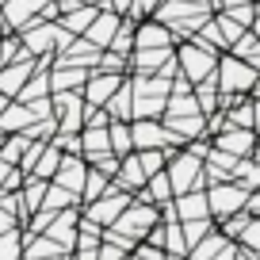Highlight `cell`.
Segmentation results:
<instances>
[{
	"instance_id": "cell-1",
	"label": "cell",
	"mask_w": 260,
	"mask_h": 260,
	"mask_svg": "<svg viewBox=\"0 0 260 260\" xmlns=\"http://www.w3.org/2000/svg\"><path fill=\"white\" fill-rule=\"evenodd\" d=\"M130 84H134V119H161L165 104H169V92H172L169 77L138 73Z\"/></svg>"
},
{
	"instance_id": "cell-2",
	"label": "cell",
	"mask_w": 260,
	"mask_h": 260,
	"mask_svg": "<svg viewBox=\"0 0 260 260\" xmlns=\"http://www.w3.org/2000/svg\"><path fill=\"white\" fill-rule=\"evenodd\" d=\"M161 222V211H157L153 203H142V199H130L126 207H122V214L111 222V234L122 237V241H146V234Z\"/></svg>"
},
{
	"instance_id": "cell-3",
	"label": "cell",
	"mask_w": 260,
	"mask_h": 260,
	"mask_svg": "<svg viewBox=\"0 0 260 260\" xmlns=\"http://www.w3.org/2000/svg\"><path fill=\"white\" fill-rule=\"evenodd\" d=\"M256 77H260V69L249 65V61H241L237 54L218 57V65H214V84H218V92H252Z\"/></svg>"
},
{
	"instance_id": "cell-4",
	"label": "cell",
	"mask_w": 260,
	"mask_h": 260,
	"mask_svg": "<svg viewBox=\"0 0 260 260\" xmlns=\"http://www.w3.org/2000/svg\"><path fill=\"white\" fill-rule=\"evenodd\" d=\"M176 65L184 69L187 84H199V81H207V77L214 73L218 54L207 50V46H199V42H180V46H176Z\"/></svg>"
},
{
	"instance_id": "cell-5",
	"label": "cell",
	"mask_w": 260,
	"mask_h": 260,
	"mask_svg": "<svg viewBox=\"0 0 260 260\" xmlns=\"http://www.w3.org/2000/svg\"><path fill=\"white\" fill-rule=\"evenodd\" d=\"M130 199H134V195H130L126 187L111 184L104 195H96V199H88V203H84V218L96 222V226H111V222L122 214V207H126Z\"/></svg>"
},
{
	"instance_id": "cell-6",
	"label": "cell",
	"mask_w": 260,
	"mask_h": 260,
	"mask_svg": "<svg viewBox=\"0 0 260 260\" xmlns=\"http://www.w3.org/2000/svg\"><path fill=\"white\" fill-rule=\"evenodd\" d=\"M165 172H169L172 195H184V191H191V187L203 184V161H199V157H191L187 149L172 153V157H169V165H165Z\"/></svg>"
},
{
	"instance_id": "cell-7",
	"label": "cell",
	"mask_w": 260,
	"mask_h": 260,
	"mask_svg": "<svg viewBox=\"0 0 260 260\" xmlns=\"http://www.w3.org/2000/svg\"><path fill=\"white\" fill-rule=\"evenodd\" d=\"M130 134H134V149H172V146H184V142H180L165 122H157V119H130Z\"/></svg>"
},
{
	"instance_id": "cell-8",
	"label": "cell",
	"mask_w": 260,
	"mask_h": 260,
	"mask_svg": "<svg viewBox=\"0 0 260 260\" xmlns=\"http://www.w3.org/2000/svg\"><path fill=\"white\" fill-rule=\"evenodd\" d=\"M245 199H249V187L234 184V180H218V184L207 191V207H211V214H218V218H230V214L245 211Z\"/></svg>"
},
{
	"instance_id": "cell-9",
	"label": "cell",
	"mask_w": 260,
	"mask_h": 260,
	"mask_svg": "<svg viewBox=\"0 0 260 260\" xmlns=\"http://www.w3.org/2000/svg\"><path fill=\"white\" fill-rule=\"evenodd\" d=\"M122 81H126V77H122V73H115V69H96V73H88V81H84V88H81L84 104L104 107L107 100H111V92L119 88Z\"/></svg>"
},
{
	"instance_id": "cell-10",
	"label": "cell",
	"mask_w": 260,
	"mask_h": 260,
	"mask_svg": "<svg viewBox=\"0 0 260 260\" xmlns=\"http://www.w3.org/2000/svg\"><path fill=\"white\" fill-rule=\"evenodd\" d=\"M165 46H176V35L172 27H165L161 19H142L134 27V50H165Z\"/></svg>"
},
{
	"instance_id": "cell-11",
	"label": "cell",
	"mask_w": 260,
	"mask_h": 260,
	"mask_svg": "<svg viewBox=\"0 0 260 260\" xmlns=\"http://www.w3.org/2000/svg\"><path fill=\"white\" fill-rule=\"evenodd\" d=\"M211 146L226 149V153H234V157H249L252 146H256V134H252L249 126H234V122H226L222 134H211Z\"/></svg>"
},
{
	"instance_id": "cell-12",
	"label": "cell",
	"mask_w": 260,
	"mask_h": 260,
	"mask_svg": "<svg viewBox=\"0 0 260 260\" xmlns=\"http://www.w3.org/2000/svg\"><path fill=\"white\" fill-rule=\"evenodd\" d=\"M77 218H81V211H77V203H73L65 214H54L50 226L42 230V234H46L50 241H57L65 252H73V245H77Z\"/></svg>"
},
{
	"instance_id": "cell-13",
	"label": "cell",
	"mask_w": 260,
	"mask_h": 260,
	"mask_svg": "<svg viewBox=\"0 0 260 260\" xmlns=\"http://www.w3.org/2000/svg\"><path fill=\"white\" fill-rule=\"evenodd\" d=\"M119 23H122L119 12L100 8V12H96V19L88 23V31H84V39H88L96 50H107V42H111V35H115V27H119Z\"/></svg>"
},
{
	"instance_id": "cell-14",
	"label": "cell",
	"mask_w": 260,
	"mask_h": 260,
	"mask_svg": "<svg viewBox=\"0 0 260 260\" xmlns=\"http://www.w3.org/2000/svg\"><path fill=\"white\" fill-rule=\"evenodd\" d=\"M31 73H35L31 61H8V65H0V96H4V100L19 96V88L31 81Z\"/></svg>"
},
{
	"instance_id": "cell-15",
	"label": "cell",
	"mask_w": 260,
	"mask_h": 260,
	"mask_svg": "<svg viewBox=\"0 0 260 260\" xmlns=\"http://www.w3.org/2000/svg\"><path fill=\"white\" fill-rule=\"evenodd\" d=\"M84 172H88V165L81 161V153H69V157H61V165H57V172H54V176H50V180H54V184H61V187H69V191H77V195H81Z\"/></svg>"
},
{
	"instance_id": "cell-16",
	"label": "cell",
	"mask_w": 260,
	"mask_h": 260,
	"mask_svg": "<svg viewBox=\"0 0 260 260\" xmlns=\"http://www.w3.org/2000/svg\"><path fill=\"white\" fill-rule=\"evenodd\" d=\"M81 153L88 157V161H96V157L111 153V138H107V126H96V122L81 126Z\"/></svg>"
},
{
	"instance_id": "cell-17",
	"label": "cell",
	"mask_w": 260,
	"mask_h": 260,
	"mask_svg": "<svg viewBox=\"0 0 260 260\" xmlns=\"http://www.w3.org/2000/svg\"><path fill=\"white\" fill-rule=\"evenodd\" d=\"M104 107H107V115H111V119H122V122L134 119V84H130V77L111 92V100H107Z\"/></svg>"
},
{
	"instance_id": "cell-18",
	"label": "cell",
	"mask_w": 260,
	"mask_h": 260,
	"mask_svg": "<svg viewBox=\"0 0 260 260\" xmlns=\"http://www.w3.org/2000/svg\"><path fill=\"white\" fill-rule=\"evenodd\" d=\"M4 19H8V27H19L23 31L27 23H35V12L46 8V0H4Z\"/></svg>"
},
{
	"instance_id": "cell-19",
	"label": "cell",
	"mask_w": 260,
	"mask_h": 260,
	"mask_svg": "<svg viewBox=\"0 0 260 260\" xmlns=\"http://www.w3.org/2000/svg\"><path fill=\"white\" fill-rule=\"evenodd\" d=\"M172 207H176V214H180V222H187V218H207L211 214V207H207V195L203 191H184V195H176L172 199Z\"/></svg>"
},
{
	"instance_id": "cell-20",
	"label": "cell",
	"mask_w": 260,
	"mask_h": 260,
	"mask_svg": "<svg viewBox=\"0 0 260 260\" xmlns=\"http://www.w3.org/2000/svg\"><path fill=\"white\" fill-rule=\"evenodd\" d=\"M107 138H111V153H119V157L134 153V134H130V122L111 119V122H107Z\"/></svg>"
},
{
	"instance_id": "cell-21",
	"label": "cell",
	"mask_w": 260,
	"mask_h": 260,
	"mask_svg": "<svg viewBox=\"0 0 260 260\" xmlns=\"http://www.w3.org/2000/svg\"><path fill=\"white\" fill-rule=\"evenodd\" d=\"M46 187H50V180H42V176H31L23 187H19V199H23V214H35L42 207V199H46Z\"/></svg>"
},
{
	"instance_id": "cell-22",
	"label": "cell",
	"mask_w": 260,
	"mask_h": 260,
	"mask_svg": "<svg viewBox=\"0 0 260 260\" xmlns=\"http://www.w3.org/2000/svg\"><path fill=\"white\" fill-rule=\"evenodd\" d=\"M107 187H111V176H107L104 169H96V165H88V172H84V184H81V203H88V199L104 195Z\"/></svg>"
},
{
	"instance_id": "cell-23",
	"label": "cell",
	"mask_w": 260,
	"mask_h": 260,
	"mask_svg": "<svg viewBox=\"0 0 260 260\" xmlns=\"http://www.w3.org/2000/svg\"><path fill=\"white\" fill-rule=\"evenodd\" d=\"M84 81H88V69H81V65H69V69H54V73H50V88H54V92L84 88Z\"/></svg>"
},
{
	"instance_id": "cell-24",
	"label": "cell",
	"mask_w": 260,
	"mask_h": 260,
	"mask_svg": "<svg viewBox=\"0 0 260 260\" xmlns=\"http://www.w3.org/2000/svg\"><path fill=\"white\" fill-rule=\"evenodd\" d=\"M57 165H61V149H57V146H42L39 161L31 165V172H27V176H42V180H50V176L57 172Z\"/></svg>"
},
{
	"instance_id": "cell-25",
	"label": "cell",
	"mask_w": 260,
	"mask_h": 260,
	"mask_svg": "<svg viewBox=\"0 0 260 260\" xmlns=\"http://www.w3.org/2000/svg\"><path fill=\"white\" fill-rule=\"evenodd\" d=\"M0 260H23V237L16 234V226L0 234Z\"/></svg>"
},
{
	"instance_id": "cell-26",
	"label": "cell",
	"mask_w": 260,
	"mask_h": 260,
	"mask_svg": "<svg viewBox=\"0 0 260 260\" xmlns=\"http://www.w3.org/2000/svg\"><path fill=\"white\" fill-rule=\"evenodd\" d=\"M134 153H138V165H142L146 176H153V172H161L165 165H169V153H165V149H134Z\"/></svg>"
},
{
	"instance_id": "cell-27",
	"label": "cell",
	"mask_w": 260,
	"mask_h": 260,
	"mask_svg": "<svg viewBox=\"0 0 260 260\" xmlns=\"http://www.w3.org/2000/svg\"><path fill=\"white\" fill-rule=\"evenodd\" d=\"M180 226H184V241H187V249H191V245H199L211 234V214H207V218H187V222H180Z\"/></svg>"
},
{
	"instance_id": "cell-28",
	"label": "cell",
	"mask_w": 260,
	"mask_h": 260,
	"mask_svg": "<svg viewBox=\"0 0 260 260\" xmlns=\"http://www.w3.org/2000/svg\"><path fill=\"white\" fill-rule=\"evenodd\" d=\"M241 241H245V249H256V252H260V218H256V214H252V218L245 222Z\"/></svg>"
},
{
	"instance_id": "cell-29",
	"label": "cell",
	"mask_w": 260,
	"mask_h": 260,
	"mask_svg": "<svg viewBox=\"0 0 260 260\" xmlns=\"http://www.w3.org/2000/svg\"><path fill=\"white\" fill-rule=\"evenodd\" d=\"M157 4H161V0H130V12H126V16L130 19H149L157 12Z\"/></svg>"
},
{
	"instance_id": "cell-30",
	"label": "cell",
	"mask_w": 260,
	"mask_h": 260,
	"mask_svg": "<svg viewBox=\"0 0 260 260\" xmlns=\"http://www.w3.org/2000/svg\"><path fill=\"white\" fill-rule=\"evenodd\" d=\"M27 50L19 46V39H8V42H0V65H8V61H16V57H23Z\"/></svg>"
},
{
	"instance_id": "cell-31",
	"label": "cell",
	"mask_w": 260,
	"mask_h": 260,
	"mask_svg": "<svg viewBox=\"0 0 260 260\" xmlns=\"http://www.w3.org/2000/svg\"><path fill=\"white\" fill-rule=\"evenodd\" d=\"M12 226H16V214H8L4 207H0V234H4V230H12Z\"/></svg>"
},
{
	"instance_id": "cell-32",
	"label": "cell",
	"mask_w": 260,
	"mask_h": 260,
	"mask_svg": "<svg viewBox=\"0 0 260 260\" xmlns=\"http://www.w3.org/2000/svg\"><path fill=\"white\" fill-rule=\"evenodd\" d=\"M252 130H260V100L252 96Z\"/></svg>"
},
{
	"instance_id": "cell-33",
	"label": "cell",
	"mask_w": 260,
	"mask_h": 260,
	"mask_svg": "<svg viewBox=\"0 0 260 260\" xmlns=\"http://www.w3.org/2000/svg\"><path fill=\"white\" fill-rule=\"evenodd\" d=\"M252 31L260 35V4H256V16H252Z\"/></svg>"
},
{
	"instance_id": "cell-34",
	"label": "cell",
	"mask_w": 260,
	"mask_h": 260,
	"mask_svg": "<svg viewBox=\"0 0 260 260\" xmlns=\"http://www.w3.org/2000/svg\"><path fill=\"white\" fill-rule=\"evenodd\" d=\"M249 157H256V161H260V138H256V146H252V153Z\"/></svg>"
},
{
	"instance_id": "cell-35",
	"label": "cell",
	"mask_w": 260,
	"mask_h": 260,
	"mask_svg": "<svg viewBox=\"0 0 260 260\" xmlns=\"http://www.w3.org/2000/svg\"><path fill=\"white\" fill-rule=\"evenodd\" d=\"M214 4H226V8H230V4H245V0H214Z\"/></svg>"
},
{
	"instance_id": "cell-36",
	"label": "cell",
	"mask_w": 260,
	"mask_h": 260,
	"mask_svg": "<svg viewBox=\"0 0 260 260\" xmlns=\"http://www.w3.org/2000/svg\"><path fill=\"white\" fill-rule=\"evenodd\" d=\"M81 4H104V8H107V0H81Z\"/></svg>"
}]
</instances>
